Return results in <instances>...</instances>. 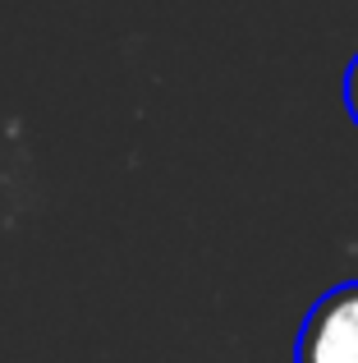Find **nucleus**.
I'll return each mask as SVG.
<instances>
[{
    "mask_svg": "<svg viewBox=\"0 0 358 363\" xmlns=\"http://www.w3.org/2000/svg\"><path fill=\"white\" fill-rule=\"evenodd\" d=\"M294 363H358V281H340L308 308Z\"/></svg>",
    "mask_w": 358,
    "mask_h": 363,
    "instance_id": "nucleus-1",
    "label": "nucleus"
},
{
    "mask_svg": "<svg viewBox=\"0 0 358 363\" xmlns=\"http://www.w3.org/2000/svg\"><path fill=\"white\" fill-rule=\"evenodd\" d=\"M345 111H350V120L358 124V55L350 60V69H345Z\"/></svg>",
    "mask_w": 358,
    "mask_h": 363,
    "instance_id": "nucleus-2",
    "label": "nucleus"
}]
</instances>
